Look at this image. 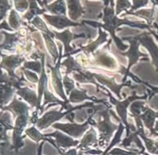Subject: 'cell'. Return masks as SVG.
<instances>
[{
	"label": "cell",
	"mask_w": 158,
	"mask_h": 155,
	"mask_svg": "<svg viewBox=\"0 0 158 155\" xmlns=\"http://www.w3.org/2000/svg\"><path fill=\"white\" fill-rule=\"evenodd\" d=\"M97 143V136H96V133L93 130L89 133L84 136L83 140L80 142V145H79V148L81 150H87L90 146L94 145Z\"/></svg>",
	"instance_id": "cell-12"
},
{
	"label": "cell",
	"mask_w": 158,
	"mask_h": 155,
	"mask_svg": "<svg viewBox=\"0 0 158 155\" xmlns=\"http://www.w3.org/2000/svg\"><path fill=\"white\" fill-rule=\"evenodd\" d=\"M46 10L50 12L55 16H66L67 8L65 0H56L50 5H46L44 6Z\"/></svg>",
	"instance_id": "cell-9"
},
{
	"label": "cell",
	"mask_w": 158,
	"mask_h": 155,
	"mask_svg": "<svg viewBox=\"0 0 158 155\" xmlns=\"http://www.w3.org/2000/svg\"><path fill=\"white\" fill-rule=\"evenodd\" d=\"M135 153H134V152L131 151H126V150H123L120 148H114L109 151L110 155H133L135 154Z\"/></svg>",
	"instance_id": "cell-18"
},
{
	"label": "cell",
	"mask_w": 158,
	"mask_h": 155,
	"mask_svg": "<svg viewBox=\"0 0 158 155\" xmlns=\"http://www.w3.org/2000/svg\"><path fill=\"white\" fill-rule=\"evenodd\" d=\"M43 17L48 23L58 29H63L66 26H75L80 25L79 23L69 20L64 16H50L43 14Z\"/></svg>",
	"instance_id": "cell-4"
},
{
	"label": "cell",
	"mask_w": 158,
	"mask_h": 155,
	"mask_svg": "<svg viewBox=\"0 0 158 155\" xmlns=\"http://www.w3.org/2000/svg\"><path fill=\"white\" fill-rule=\"evenodd\" d=\"M29 6L28 12L23 16V18L30 21L33 17L37 16L38 15H43L46 11V9H40L37 4V0H29Z\"/></svg>",
	"instance_id": "cell-10"
},
{
	"label": "cell",
	"mask_w": 158,
	"mask_h": 155,
	"mask_svg": "<svg viewBox=\"0 0 158 155\" xmlns=\"http://www.w3.org/2000/svg\"><path fill=\"white\" fill-rule=\"evenodd\" d=\"M154 11H155V6H153L152 8H151V9H140V10L137 11L135 12H132L131 14L142 17V18H144L148 21V25L149 26H152L153 22H154Z\"/></svg>",
	"instance_id": "cell-11"
},
{
	"label": "cell",
	"mask_w": 158,
	"mask_h": 155,
	"mask_svg": "<svg viewBox=\"0 0 158 155\" xmlns=\"http://www.w3.org/2000/svg\"><path fill=\"white\" fill-rule=\"evenodd\" d=\"M157 93H158V87H152V91H151V94L150 95V98H151Z\"/></svg>",
	"instance_id": "cell-20"
},
{
	"label": "cell",
	"mask_w": 158,
	"mask_h": 155,
	"mask_svg": "<svg viewBox=\"0 0 158 155\" xmlns=\"http://www.w3.org/2000/svg\"><path fill=\"white\" fill-rule=\"evenodd\" d=\"M107 155H108V154H107Z\"/></svg>",
	"instance_id": "cell-27"
},
{
	"label": "cell",
	"mask_w": 158,
	"mask_h": 155,
	"mask_svg": "<svg viewBox=\"0 0 158 155\" xmlns=\"http://www.w3.org/2000/svg\"><path fill=\"white\" fill-rule=\"evenodd\" d=\"M132 7L129 0H117L116 4V15L120 14L122 11H125L127 9Z\"/></svg>",
	"instance_id": "cell-14"
},
{
	"label": "cell",
	"mask_w": 158,
	"mask_h": 155,
	"mask_svg": "<svg viewBox=\"0 0 158 155\" xmlns=\"http://www.w3.org/2000/svg\"><path fill=\"white\" fill-rule=\"evenodd\" d=\"M9 23L11 27L14 29H18L22 23V20L20 19V17L19 16L18 13L15 10H13V9L11 11L10 15H9Z\"/></svg>",
	"instance_id": "cell-13"
},
{
	"label": "cell",
	"mask_w": 158,
	"mask_h": 155,
	"mask_svg": "<svg viewBox=\"0 0 158 155\" xmlns=\"http://www.w3.org/2000/svg\"><path fill=\"white\" fill-rule=\"evenodd\" d=\"M17 84L18 82L10 80L0 69V108H2L3 105L7 103L13 94L14 89L11 85L18 87Z\"/></svg>",
	"instance_id": "cell-2"
},
{
	"label": "cell",
	"mask_w": 158,
	"mask_h": 155,
	"mask_svg": "<svg viewBox=\"0 0 158 155\" xmlns=\"http://www.w3.org/2000/svg\"><path fill=\"white\" fill-rule=\"evenodd\" d=\"M48 136H52L56 138V144L51 140H48L53 146H56L57 147H63V148H68V147L77 146L79 144V141L74 140L73 139L68 136H64L60 133H54L52 134H49Z\"/></svg>",
	"instance_id": "cell-8"
},
{
	"label": "cell",
	"mask_w": 158,
	"mask_h": 155,
	"mask_svg": "<svg viewBox=\"0 0 158 155\" xmlns=\"http://www.w3.org/2000/svg\"><path fill=\"white\" fill-rule=\"evenodd\" d=\"M153 26H154V28H155L156 29H157V33H158V24L157 23H153V25H152Z\"/></svg>",
	"instance_id": "cell-22"
},
{
	"label": "cell",
	"mask_w": 158,
	"mask_h": 155,
	"mask_svg": "<svg viewBox=\"0 0 158 155\" xmlns=\"http://www.w3.org/2000/svg\"><path fill=\"white\" fill-rule=\"evenodd\" d=\"M142 155H151V154H149L148 153H145V152H143V153H142Z\"/></svg>",
	"instance_id": "cell-25"
},
{
	"label": "cell",
	"mask_w": 158,
	"mask_h": 155,
	"mask_svg": "<svg viewBox=\"0 0 158 155\" xmlns=\"http://www.w3.org/2000/svg\"><path fill=\"white\" fill-rule=\"evenodd\" d=\"M23 60H24V59L21 58L18 56L4 57L2 60V63L0 64V68H5L9 72L11 77L15 78V75H14V69L16 67H18Z\"/></svg>",
	"instance_id": "cell-7"
},
{
	"label": "cell",
	"mask_w": 158,
	"mask_h": 155,
	"mask_svg": "<svg viewBox=\"0 0 158 155\" xmlns=\"http://www.w3.org/2000/svg\"><path fill=\"white\" fill-rule=\"evenodd\" d=\"M14 5L16 10L23 12L29 9V0H14Z\"/></svg>",
	"instance_id": "cell-15"
},
{
	"label": "cell",
	"mask_w": 158,
	"mask_h": 155,
	"mask_svg": "<svg viewBox=\"0 0 158 155\" xmlns=\"http://www.w3.org/2000/svg\"><path fill=\"white\" fill-rule=\"evenodd\" d=\"M120 134H121V132H120V133H119V134L116 135L115 138H114V140H113V142H112V144H111V145H110L109 147H108L106 149V150H105V151L103 152V154H102V155H107L108 154V153H109V151H110V149L113 147V146H114V144H117V143H118L119 141H120Z\"/></svg>",
	"instance_id": "cell-19"
},
{
	"label": "cell",
	"mask_w": 158,
	"mask_h": 155,
	"mask_svg": "<svg viewBox=\"0 0 158 155\" xmlns=\"http://www.w3.org/2000/svg\"><path fill=\"white\" fill-rule=\"evenodd\" d=\"M67 11L69 18L72 20L77 21L80 17L86 13V7H83L80 4V0H66Z\"/></svg>",
	"instance_id": "cell-5"
},
{
	"label": "cell",
	"mask_w": 158,
	"mask_h": 155,
	"mask_svg": "<svg viewBox=\"0 0 158 155\" xmlns=\"http://www.w3.org/2000/svg\"><path fill=\"white\" fill-rule=\"evenodd\" d=\"M11 9L8 0H0V21L6 16V12Z\"/></svg>",
	"instance_id": "cell-16"
},
{
	"label": "cell",
	"mask_w": 158,
	"mask_h": 155,
	"mask_svg": "<svg viewBox=\"0 0 158 155\" xmlns=\"http://www.w3.org/2000/svg\"><path fill=\"white\" fill-rule=\"evenodd\" d=\"M12 129L11 126L10 116L7 113H0V146L8 144V136L6 131Z\"/></svg>",
	"instance_id": "cell-6"
},
{
	"label": "cell",
	"mask_w": 158,
	"mask_h": 155,
	"mask_svg": "<svg viewBox=\"0 0 158 155\" xmlns=\"http://www.w3.org/2000/svg\"><path fill=\"white\" fill-rule=\"evenodd\" d=\"M151 33H152L153 35H154V37H155V38L157 39V41H158V34L156 33L155 32H153V31H151Z\"/></svg>",
	"instance_id": "cell-23"
},
{
	"label": "cell",
	"mask_w": 158,
	"mask_h": 155,
	"mask_svg": "<svg viewBox=\"0 0 158 155\" xmlns=\"http://www.w3.org/2000/svg\"><path fill=\"white\" fill-rule=\"evenodd\" d=\"M154 130L156 132H158V121H157L155 123V127H154Z\"/></svg>",
	"instance_id": "cell-24"
},
{
	"label": "cell",
	"mask_w": 158,
	"mask_h": 155,
	"mask_svg": "<svg viewBox=\"0 0 158 155\" xmlns=\"http://www.w3.org/2000/svg\"><path fill=\"white\" fill-rule=\"evenodd\" d=\"M151 2H153V6H158V0H152Z\"/></svg>",
	"instance_id": "cell-21"
},
{
	"label": "cell",
	"mask_w": 158,
	"mask_h": 155,
	"mask_svg": "<svg viewBox=\"0 0 158 155\" xmlns=\"http://www.w3.org/2000/svg\"><path fill=\"white\" fill-rule=\"evenodd\" d=\"M26 134H27L29 137L32 138V140L36 141V142H39L40 140L43 139V135L40 134L38 131H36L35 128H30L29 129V130H26Z\"/></svg>",
	"instance_id": "cell-17"
},
{
	"label": "cell",
	"mask_w": 158,
	"mask_h": 155,
	"mask_svg": "<svg viewBox=\"0 0 158 155\" xmlns=\"http://www.w3.org/2000/svg\"><path fill=\"white\" fill-rule=\"evenodd\" d=\"M133 155H137V153H135V154H133Z\"/></svg>",
	"instance_id": "cell-26"
},
{
	"label": "cell",
	"mask_w": 158,
	"mask_h": 155,
	"mask_svg": "<svg viewBox=\"0 0 158 155\" xmlns=\"http://www.w3.org/2000/svg\"><path fill=\"white\" fill-rule=\"evenodd\" d=\"M140 41L149 51L150 54L152 57V64L155 67L156 72L158 73V46L154 42V39L150 37L149 34L144 33L143 37H140Z\"/></svg>",
	"instance_id": "cell-3"
},
{
	"label": "cell",
	"mask_w": 158,
	"mask_h": 155,
	"mask_svg": "<svg viewBox=\"0 0 158 155\" xmlns=\"http://www.w3.org/2000/svg\"><path fill=\"white\" fill-rule=\"evenodd\" d=\"M2 110H9V111L12 112L14 115L17 116L15 128H14L12 149L18 152L19 150L23 146V143L22 142L21 134L22 131H23V128L26 126V122H27V106L24 103L17 100L16 99H14L12 103L9 106L2 108Z\"/></svg>",
	"instance_id": "cell-1"
}]
</instances>
